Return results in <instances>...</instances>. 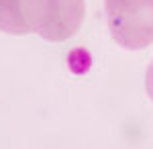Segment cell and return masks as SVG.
Wrapping results in <instances>:
<instances>
[{
	"label": "cell",
	"mask_w": 153,
	"mask_h": 149,
	"mask_svg": "<svg viewBox=\"0 0 153 149\" xmlns=\"http://www.w3.org/2000/svg\"><path fill=\"white\" fill-rule=\"evenodd\" d=\"M145 88H147V94H149V98L153 100V61L149 63V68H147V74H145Z\"/></svg>",
	"instance_id": "obj_4"
},
{
	"label": "cell",
	"mask_w": 153,
	"mask_h": 149,
	"mask_svg": "<svg viewBox=\"0 0 153 149\" xmlns=\"http://www.w3.org/2000/svg\"><path fill=\"white\" fill-rule=\"evenodd\" d=\"M0 31L10 35L31 33L25 16V0H0Z\"/></svg>",
	"instance_id": "obj_3"
},
{
	"label": "cell",
	"mask_w": 153,
	"mask_h": 149,
	"mask_svg": "<svg viewBox=\"0 0 153 149\" xmlns=\"http://www.w3.org/2000/svg\"><path fill=\"white\" fill-rule=\"evenodd\" d=\"M104 8L118 45L143 49L153 43V0H104Z\"/></svg>",
	"instance_id": "obj_2"
},
{
	"label": "cell",
	"mask_w": 153,
	"mask_h": 149,
	"mask_svg": "<svg viewBox=\"0 0 153 149\" xmlns=\"http://www.w3.org/2000/svg\"><path fill=\"white\" fill-rule=\"evenodd\" d=\"M31 31L45 41H65L78 33L86 16V0H25Z\"/></svg>",
	"instance_id": "obj_1"
}]
</instances>
